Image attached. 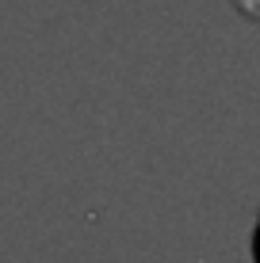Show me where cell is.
Segmentation results:
<instances>
[{"label": "cell", "mask_w": 260, "mask_h": 263, "mask_svg": "<svg viewBox=\"0 0 260 263\" xmlns=\"http://www.w3.org/2000/svg\"><path fill=\"white\" fill-rule=\"evenodd\" d=\"M253 256H256V263H260V217H256V233H253Z\"/></svg>", "instance_id": "7a4b0ae2"}, {"label": "cell", "mask_w": 260, "mask_h": 263, "mask_svg": "<svg viewBox=\"0 0 260 263\" xmlns=\"http://www.w3.org/2000/svg\"><path fill=\"white\" fill-rule=\"evenodd\" d=\"M234 4L249 15V20H260V0H234Z\"/></svg>", "instance_id": "6da1fadb"}]
</instances>
